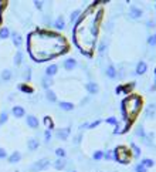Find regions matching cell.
<instances>
[{
  "label": "cell",
  "instance_id": "1",
  "mask_svg": "<svg viewBox=\"0 0 156 172\" xmlns=\"http://www.w3.org/2000/svg\"><path fill=\"white\" fill-rule=\"evenodd\" d=\"M27 50L34 61L44 63L68 51V43L61 34L46 29H36L27 37Z\"/></svg>",
  "mask_w": 156,
  "mask_h": 172
},
{
  "label": "cell",
  "instance_id": "2",
  "mask_svg": "<svg viewBox=\"0 0 156 172\" xmlns=\"http://www.w3.org/2000/svg\"><path fill=\"white\" fill-rule=\"evenodd\" d=\"M91 7H88L84 16L80 17V22L77 23V27L74 29V41H78L80 38H82V41L78 44V49L81 50V53L91 56L92 49L95 46V38L98 34V24L101 22L102 17V10H98L94 14H90Z\"/></svg>",
  "mask_w": 156,
  "mask_h": 172
},
{
  "label": "cell",
  "instance_id": "3",
  "mask_svg": "<svg viewBox=\"0 0 156 172\" xmlns=\"http://www.w3.org/2000/svg\"><path fill=\"white\" fill-rule=\"evenodd\" d=\"M140 107H142V98L140 97L132 94L125 98L122 101V114H124L125 121L131 122L140 111Z\"/></svg>",
  "mask_w": 156,
  "mask_h": 172
},
{
  "label": "cell",
  "instance_id": "4",
  "mask_svg": "<svg viewBox=\"0 0 156 172\" xmlns=\"http://www.w3.org/2000/svg\"><path fill=\"white\" fill-rule=\"evenodd\" d=\"M131 158H132L131 156V151L125 145L116 146V149L113 151V159L118 161L119 164H129Z\"/></svg>",
  "mask_w": 156,
  "mask_h": 172
},
{
  "label": "cell",
  "instance_id": "5",
  "mask_svg": "<svg viewBox=\"0 0 156 172\" xmlns=\"http://www.w3.org/2000/svg\"><path fill=\"white\" fill-rule=\"evenodd\" d=\"M49 164H50V161L49 159H40L38 162H36V165L33 167V171H40V169H44V168H47L49 167Z\"/></svg>",
  "mask_w": 156,
  "mask_h": 172
},
{
  "label": "cell",
  "instance_id": "6",
  "mask_svg": "<svg viewBox=\"0 0 156 172\" xmlns=\"http://www.w3.org/2000/svg\"><path fill=\"white\" fill-rule=\"evenodd\" d=\"M129 16L132 17V19H139V17L142 16V10H140V9H138L136 6H131Z\"/></svg>",
  "mask_w": 156,
  "mask_h": 172
},
{
  "label": "cell",
  "instance_id": "7",
  "mask_svg": "<svg viewBox=\"0 0 156 172\" xmlns=\"http://www.w3.org/2000/svg\"><path fill=\"white\" fill-rule=\"evenodd\" d=\"M75 65H77V60L75 59H68V60H65L64 68L67 71H71V70H74V68H75Z\"/></svg>",
  "mask_w": 156,
  "mask_h": 172
},
{
  "label": "cell",
  "instance_id": "8",
  "mask_svg": "<svg viewBox=\"0 0 156 172\" xmlns=\"http://www.w3.org/2000/svg\"><path fill=\"white\" fill-rule=\"evenodd\" d=\"M146 70H148L146 63H145V61H139L138 65H136V74H145Z\"/></svg>",
  "mask_w": 156,
  "mask_h": 172
},
{
  "label": "cell",
  "instance_id": "9",
  "mask_svg": "<svg viewBox=\"0 0 156 172\" xmlns=\"http://www.w3.org/2000/svg\"><path fill=\"white\" fill-rule=\"evenodd\" d=\"M87 90H88V92L90 94H97L98 91H99V87H98V84H95V83H88L87 84Z\"/></svg>",
  "mask_w": 156,
  "mask_h": 172
},
{
  "label": "cell",
  "instance_id": "10",
  "mask_svg": "<svg viewBox=\"0 0 156 172\" xmlns=\"http://www.w3.org/2000/svg\"><path fill=\"white\" fill-rule=\"evenodd\" d=\"M68 135H70V128H64V129H60V131H57V137L58 138H61V140H67L68 138Z\"/></svg>",
  "mask_w": 156,
  "mask_h": 172
},
{
  "label": "cell",
  "instance_id": "11",
  "mask_svg": "<svg viewBox=\"0 0 156 172\" xmlns=\"http://www.w3.org/2000/svg\"><path fill=\"white\" fill-rule=\"evenodd\" d=\"M54 26H55V29H58V30H63L65 27V22H64V17L60 16L57 20H55V23H54Z\"/></svg>",
  "mask_w": 156,
  "mask_h": 172
},
{
  "label": "cell",
  "instance_id": "12",
  "mask_svg": "<svg viewBox=\"0 0 156 172\" xmlns=\"http://www.w3.org/2000/svg\"><path fill=\"white\" fill-rule=\"evenodd\" d=\"M155 110H156V105L155 104H151L148 110H146V118H153L155 117Z\"/></svg>",
  "mask_w": 156,
  "mask_h": 172
},
{
  "label": "cell",
  "instance_id": "13",
  "mask_svg": "<svg viewBox=\"0 0 156 172\" xmlns=\"http://www.w3.org/2000/svg\"><path fill=\"white\" fill-rule=\"evenodd\" d=\"M57 70H58V67H57V64H53V65H50V67H47V70H46V73H47V75H49V77H53V75H55Z\"/></svg>",
  "mask_w": 156,
  "mask_h": 172
},
{
  "label": "cell",
  "instance_id": "14",
  "mask_svg": "<svg viewBox=\"0 0 156 172\" xmlns=\"http://www.w3.org/2000/svg\"><path fill=\"white\" fill-rule=\"evenodd\" d=\"M81 14V10H74L72 13H71V16H70V23L71 24H74V23L77 22V19L80 17Z\"/></svg>",
  "mask_w": 156,
  "mask_h": 172
},
{
  "label": "cell",
  "instance_id": "15",
  "mask_svg": "<svg viewBox=\"0 0 156 172\" xmlns=\"http://www.w3.org/2000/svg\"><path fill=\"white\" fill-rule=\"evenodd\" d=\"M105 74H107L109 78H115V77H116V71H115V67H113V65H109V67L107 68V73H105Z\"/></svg>",
  "mask_w": 156,
  "mask_h": 172
},
{
  "label": "cell",
  "instance_id": "16",
  "mask_svg": "<svg viewBox=\"0 0 156 172\" xmlns=\"http://www.w3.org/2000/svg\"><path fill=\"white\" fill-rule=\"evenodd\" d=\"M60 107L63 108L64 111H71V110L74 108V105H72L71 102H64V101H61V102H60Z\"/></svg>",
  "mask_w": 156,
  "mask_h": 172
},
{
  "label": "cell",
  "instance_id": "17",
  "mask_svg": "<svg viewBox=\"0 0 156 172\" xmlns=\"http://www.w3.org/2000/svg\"><path fill=\"white\" fill-rule=\"evenodd\" d=\"M27 122H28V125L33 127V128H37V125H38V121L36 117H28V118H27Z\"/></svg>",
  "mask_w": 156,
  "mask_h": 172
},
{
  "label": "cell",
  "instance_id": "18",
  "mask_svg": "<svg viewBox=\"0 0 156 172\" xmlns=\"http://www.w3.org/2000/svg\"><path fill=\"white\" fill-rule=\"evenodd\" d=\"M140 165H142V167H145L146 169H148V168L153 167V161H152V159H149V158H146V159H143V161L140 162Z\"/></svg>",
  "mask_w": 156,
  "mask_h": 172
},
{
  "label": "cell",
  "instance_id": "19",
  "mask_svg": "<svg viewBox=\"0 0 156 172\" xmlns=\"http://www.w3.org/2000/svg\"><path fill=\"white\" fill-rule=\"evenodd\" d=\"M54 167H55V169H64L65 168V162H64V159H57L55 161V164H54Z\"/></svg>",
  "mask_w": 156,
  "mask_h": 172
},
{
  "label": "cell",
  "instance_id": "20",
  "mask_svg": "<svg viewBox=\"0 0 156 172\" xmlns=\"http://www.w3.org/2000/svg\"><path fill=\"white\" fill-rule=\"evenodd\" d=\"M134 87H135V83H131L129 86H128V84H126V86L121 87V91H122V90H124V92H126V94H128V92H131V91H132V88H134Z\"/></svg>",
  "mask_w": 156,
  "mask_h": 172
},
{
  "label": "cell",
  "instance_id": "21",
  "mask_svg": "<svg viewBox=\"0 0 156 172\" xmlns=\"http://www.w3.org/2000/svg\"><path fill=\"white\" fill-rule=\"evenodd\" d=\"M135 134L138 135V137H140V138H145V131H143V128H142V125H139V127L136 128Z\"/></svg>",
  "mask_w": 156,
  "mask_h": 172
},
{
  "label": "cell",
  "instance_id": "22",
  "mask_svg": "<svg viewBox=\"0 0 156 172\" xmlns=\"http://www.w3.org/2000/svg\"><path fill=\"white\" fill-rule=\"evenodd\" d=\"M13 113H14V115H16V117H22L23 114H24V111H23V108L16 107L14 110H13Z\"/></svg>",
  "mask_w": 156,
  "mask_h": 172
},
{
  "label": "cell",
  "instance_id": "23",
  "mask_svg": "<svg viewBox=\"0 0 156 172\" xmlns=\"http://www.w3.org/2000/svg\"><path fill=\"white\" fill-rule=\"evenodd\" d=\"M55 154H57L58 158H64V156H65V151L63 149V148H57V149H55Z\"/></svg>",
  "mask_w": 156,
  "mask_h": 172
},
{
  "label": "cell",
  "instance_id": "24",
  "mask_svg": "<svg viewBox=\"0 0 156 172\" xmlns=\"http://www.w3.org/2000/svg\"><path fill=\"white\" fill-rule=\"evenodd\" d=\"M148 44H151V46H156V34L149 36V38H148Z\"/></svg>",
  "mask_w": 156,
  "mask_h": 172
},
{
  "label": "cell",
  "instance_id": "25",
  "mask_svg": "<svg viewBox=\"0 0 156 172\" xmlns=\"http://www.w3.org/2000/svg\"><path fill=\"white\" fill-rule=\"evenodd\" d=\"M131 148L134 149V154H135V156H139L140 155V149L138 148V146L135 145V144H131Z\"/></svg>",
  "mask_w": 156,
  "mask_h": 172
},
{
  "label": "cell",
  "instance_id": "26",
  "mask_svg": "<svg viewBox=\"0 0 156 172\" xmlns=\"http://www.w3.org/2000/svg\"><path fill=\"white\" fill-rule=\"evenodd\" d=\"M92 156H94V159H97V161H98V159L104 158V152H102V151H97V152H95Z\"/></svg>",
  "mask_w": 156,
  "mask_h": 172
},
{
  "label": "cell",
  "instance_id": "27",
  "mask_svg": "<svg viewBox=\"0 0 156 172\" xmlns=\"http://www.w3.org/2000/svg\"><path fill=\"white\" fill-rule=\"evenodd\" d=\"M28 146H30V149H36V148H38V142L36 140H31L30 144H28Z\"/></svg>",
  "mask_w": 156,
  "mask_h": 172
},
{
  "label": "cell",
  "instance_id": "28",
  "mask_svg": "<svg viewBox=\"0 0 156 172\" xmlns=\"http://www.w3.org/2000/svg\"><path fill=\"white\" fill-rule=\"evenodd\" d=\"M47 98H49L50 101H55L57 98H55V94L53 91H47Z\"/></svg>",
  "mask_w": 156,
  "mask_h": 172
},
{
  "label": "cell",
  "instance_id": "29",
  "mask_svg": "<svg viewBox=\"0 0 156 172\" xmlns=\"http://www.w3.org/2000/svg\"><path fill=\"white\" fill-rule=\"evenodd\" d=\"M135 171H136V172H148V169H146L145 167H142L140 164H138V165H136V168H135Z\"/></svg>",
  "mask_w": 156,
  "mask_h": 172
},
{
  "label": "cell",
  "instance_id": "30",
  "mask_svg": "<svg viewBox=\"0 0 156 172\" xmlns=\"http://www.w3.org/2000/svg\"><path fill=\"white\" fill-rule=\"evenodd\" d=\"M107 122H109V124H113L115 127L118 125V121H116V119L113 118V117H111V118H108V119H107Z\"/></svg>",
  "mask_w": 156,
  "mask_h": 172
},
{
  "label": "cell",
  "instance_id": "31",
  "mask_svg": "<svg viewBox=\"0 0 156 172\" xmlns=\"http://www.w3.org/2000/svg\"><path fill=\"white\" fill-rule=\"evenodd\" d=\"M43 83H44V87H46V88L51 86V80H50V78H44Z\"/></svg>",
  "mask_w": 156,
  "mask_h": 172
},
{
  "label": "cell",
  "instance_id": "32",
  "mask_svg": "<svg viewBox=\"0 0 156 172\" xmlns=\"http://www.w3.org/2000/svg\"><path fill=\"white\" fill-rule=\"evenodd\" d=\"M19 159H20V154H14V155H13V156L10 158V161H11V162L19 161Z\"/></svg>",
  "mask_w": 156,
  "mask_h": 172
},
{
  "label": "cell",
  "instance_id": "33",
  "mask_svg": "<svg viewBox=\"0 0 156 172\" xmlns=\"http://www.w3.org/2000/svg\"><path fill=\"white\" fill-rule=\"evenodd\" d=\"M44 122H46V125H49V127H50V129L53 128V122H51V119H50L49 117H47V118L44 119Z\"/></svg>",
  "mask_w": 156,
  "mask_h": 172
},
{
  "label": "cell",
  "instance_id": "34",
  "mask_svg": "<svg viewBox=\"0 0 156 172\" xmlns=\"http://www.w3.org/2000/svg\"><path fill=\"white\" fill-rule=\"evenodd\" d=\"M104 156H105V159H113V155L111 154V151H108L107 154H104Z\"/></svg>",
  "mask_w": 156,
  "mask_h": 172
},
{
  "label": "cell",
  "instance_id": "35",
  "mask_svg": "<svg viewBox=\"0 0 156 172\" xmlns=\"http://www.w3.org/2000/svg\"><path fill=\"white\" fill-rule=\"evenodd\" d=\"M146 26L149 27V29H153V27H155V22H153V20H149V22H146Z\"/></svg>",
  "mask_w": 156,
  "mask_h": 172
},
{
  "label": "cell",
  "instance_id": "36",
  "mask_svg": "<svg viewBox=\"0 0 156 172\" xmlns=\"http://www.w3.org/2000/svg\"><path fill=\"white\" fill-rule=\"evenodd\" d=\"M50 138H51V132H50V129H47V131H46V141L49 142Z\"/></svg>",
  "mask_w": 156,
  "mask_h": 172
},
{
  "label": "cell",
  "instance_id": "37",
  "mask_svg": "<svg viewBox=\"0 0 156 172\" xmlns=\"http://www.w3.org/2000/svg\"><path fill=\"white\" fill-rule=\"evenodd\" d=\"M20 60H22V54L19 53V54L16 56V64H20Z\"/></svg>",
  "mask_w": 156,
  "mask_h": 172
},
{
  "label": "cell",
  "instance_id": "38",
  "mask_svg": "<svg viewBox=\"0 0 156 172\" xmlns=\"http://www.w3.org/2000/svg\"><path fill=\"white\" fill-rule=\"evenodd\" d=\"M107 49V46H105V43L101 44V47H99V53H104V50Z\"/></svg>",
  "mask_w": 156,
  "mask_h": 172
},
{
  "label": "cell",
  "instance_id": "39",
  "mask_svg": "<svg viewBox=\"0 0 156 172\" xmlns=\"http://www.w3.org/2000/svg\"><path fill=\"white\" fill-rule=\"evenodd\" d=\"M72 172H77V171H72Z\"/></svg>",
  "mask_w": 156,
  "mask_h": 172
}]
</instances>
